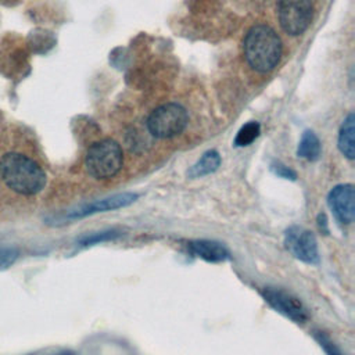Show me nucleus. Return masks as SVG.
<instances>
[{
  "instance_id": "obj_14",
  "label": "nucleus",
  "mask_w": 355,
  "mask_h": 355,
  "mask_svg": "<svg viewBox=\"0 0 355 355\" xmlns=\"http://www.w3.org/2000/svg\"><path fill=\"white\" fill-rule=\"evenodd\" d=\"M121 234L122 233L119 230H114V229L94 232V233L85 234V236L79 237L78 245L79 247H92V245H96V244H101V243H107V241H114V240L119 239Z\"/></svg>"
},
{
  "instance_id": "obj_16",
  "label": "nucleus",
  "mask_w": 355,
  "mask_h": 355,
  "mask_svg": "<svg viewBox=\"0 0 355 355\" xmlns=\"http://www.w3.org/2000/svg\"><path fill=\"white\" fill-rule=\"evenodd\" d=\"M313 337L320 345V348L326 352V355H344L341 349L334 344V341H331V338L326 336L323 331H315Z\"/></svg>"
},
{
  "instance_id": "obj_19",
  "label": "nucleus",
  "mask_w": 355,
  "mask_h": 355,
  "mask_svg": "<svg viewBox=\"0 0 355 355\" xmlns=\"http://www.w3.org/2000/svg\"><path fill=\"white\" fill-rule=\"evenodd\" d=\"M318 226H319V229H320L324 234L329 233V229H327V218H326L324 214H319V216H318Z\"/></svg>"
},
{
  "instance_id": "obj_10",
  "label": "nucleus",
  "mask_w": 355,
  "mask_h": 355,
  "mask_svg": "<svg viewBox=\"0 0 355 355\" xmlns=\"http://www.w3.org/2000/svg\"><path fill=\"white\" fill-rule=\"evenodd\" d=\"M187 248L197 258H201L212 263L225 262L230 258L229 250L222 243L215 240H207V239L190 240L187 243Z\"/></svg>"
},
{
  "instance_id": "obj_4",
  "label": "nucleus",
  "mask_w": 355,
  "mask_h": 355,
  "mask_svg": "<svg viewBox=\"0 0 355 355\" xmlns=\"http://www.w3.org/2000/svg\"><path fill=\"white\" fill-rule=\"evenodd\" d=\"M189 122L187 111L178 103H166L157 107L147 118L148 132L158 139H169L180 135Z\"/></svg>"
},
{
  "instance_id": "obj_8",
  "label": "nucleus",
  "mask_w": 355,
  "mask_h": 355,
  "mask_svg": "<svg viewBox=\"0 0 355 355\" xmlns=\"http://www.w3.org/2000/svg\"><path fill=\"white\" fill-rule=\"evenodd\" d=\"M266 304H269L276 312L291 319L295 323H306L309 319L308 309L302 301L294 294L283 290L266 287L261 291Z\"/></svg>"
},
{
  "instance_id": "obj_2",
  "label": "nucleus",
  "mask_w": 355,
  "mask_h": 355,
  "mask_svg": "<svg viewBox=\"0 0 355 355\" xmlns=\"http://www.w3.org/2000/svg\"><path fill=\"white\" fill-rule=\"evenodd\" d=\"M244 57L248 65L258 72L272 71L282 55V40L268 25L252 26L243 42Z\"/></svg>"
},
{
  "instance_id": "obj_12",
  "label": "nucleus",
  "mask_w": 355,
  "mask_h": 355,
  "mask_svg": "<svg viewBox=\"0 0 355 355\" xmlns=\"http://www.w3.org/2000/svg\"><path fill=\"white\" fill-rule=\"evenodd\" d=\"M220 165V155L215 150H209L202 154V157L187 171V176L190 179H198L214 173Z\"/></svg>"
},
{
  "instance_id": "obj_18",
  "label": "nucleus",
  "mask_w": 355,
  "mask_h": 355,
  "mask_svg": "<svg viewBox=\"0 0 355 355\" xmlns=\"http://www.w3.org/2000/svg\"><path fill=\"white\" fill-rule=\"evenodd\" d=\"M270 171L279 176V178H283V179H287V180H295L297 179V173L288 168L287 165L279 162V161H275L270 164Z\"/></svg>"
},
{
  "instance_id": "obj_17",
  "label": "nucleus",
  "mask_w": 355,
  "mask_h": 355,
  "mask_svg": "<svg viewBox=\"0 0 355 355\" xmlns=\"http://www.w3.org/2000/svg\"><path fill=\"white\" fill-rule=\"evenodd\" d=\"M19 257V251L14 247H0V270L8 269Z\"/></svg>"
},
{
  "instance_id": "obj_1",
  "label": "nucleus",
  "mask_w": 355,
  "mask_h": 355,
  "mask_svg": "<svg viewBox=\"0 0 355 355\" xmlns=\"http://www.w3.org/2000/svg\"><path fill=\"white\" fill-rule=\"evenodd\" d=\"M0 176L8 189L22 196H35L47 183L43 168L35 159L21 153H7L1 157Z\"/></svg>"
},
{
  "instance_id": "obj_6",
  "label": "nucleus",
  "mask_w": 355,
  "mask_h": 355,
  "mask_svg": "<svg viewBox=\"0 0 355 355\" xmlns=\"http://www.w3.org/2000/svg\"><path fill=\"white\" fill-rule=\"evenodd\" d=\"M279 22L291 36L304 33L312 19L311 0H279Z\"/></svg>"
},
{
  "instance_id": "obj_3",
  "label": "nucleus",
  "mask_w": 355,
  "mask_h": 355,
  "mask_svg": "<svg viewBox=\"0 0 355 355\" xmlns=\"http://www.w3.org/2000/svg\"><path fill=\"white\" fill-rule=\"evenodd\" d=\"M123 154L121 146L112 139L94 141L86 153L85 166L87 173L98 180L114 178L122 168Z\"/></svg>"
},
{
  "instance_id": "obj_7",
  "label": "nucleus",
  "mask_w": 355,
  "mask_h": 355,
  "mask_svg": "<svg viewBox=\"0 0 355 355\" xmlns=\"http://www.w3.org/2000/svg\"><path fill=\"white\" fill-rule=\"evenodd\" d=\"M284 247L294 258L304 263L318 265L320 261L315 234L301 226H290L286 230Z\"/></svg>"
},
{
  "instance_id": "obj_11",
  "label": "nucleus",
  "mask_w": 355,
  "mask_h": 355,
  "mask_svg": "<svg viewBox=\"0 0 355 355\" xmlns=\"http://www.w3.org/2000/svg\"><path fill=\"white\" fill-rule=\"evenodd\" d=\"M338 150L345 158H355V115L352 112L348 114L340 126Z\"/></svg>"
},
{
  "instance_id": "obj_9",
  "label": "nucleus",
  "mask_w": 355,
  "mask_h": 355,
  "mask_svg": "<svg viewBox=\"0 0 355 355\" xmlns=\"http://www.w3.org/2000/svg\"><path fill=\"white\" fill-rule=\"evenodd\" d=\"M327 205L341 225H351L355 218V189L351 183L334 186L327 194Z\"/></svg>"
},
{
  "instance_id": "obj_13",
  "label": "nucleus",
  "mask_w": 355,
  "mask_h": 355,
  "mask_svg": "<svg viewBox=\"0 0 355 355\" xmlns=\"http://www.w3.org/2000/svg\"><path fill=\"white\" fill-rule=\"evenodd\" d=\"M320 153L322 146L319 137L311 130L304 132L297 147V155L306 161H316L320 157Z\"/></svg>"
},
{
  "instance_id": "obj_20",
  "label": "nucleus",
  "mask_w": 355,
  "mask_h": 355,
  "mask_svg": "<svg viewBox=\"0 0 355 355\" xmlns=\"http://www.w3.org/2000/svg\"><path fill=\"white\" fill-rule=\"evenodd\" d=\"M57 355H75V352H72V351L67 349V351H61V352H58Z\"/></svg>"
},
{
  "instance_id": "obj_15",
  "label": "nucleus",
  "mask_w": 355,
  "mask_h": 355,
  "mask_svg": "<svg viewBox=\"0 0 355 355\" xmlns=\"http://www.w3.org/2000/svg\"><path fill=\"white\" fill-rule=\"evenodd\" d=\"M261 133V125L258 122H248L240 128L236 135L234 146L245 147L250 146Z\"/></svg>"
},
{
  "instance_id": "obj_5",
  "label": "nucleus",
  "mask_w": 355,
  "mask_h": 355,
  "mask_svg": "<svg viewBox=\"0 0 355 355\" xmlns=\"http://www.w3.org/2000/svg\"><path fill=\"white\" fill-rule=\"evenodd\" d=\"M137 197L139 196L136 193L112 194L110 197H104V198L94 200L92 202L82 204L79 207L71 208V209L65 211L64 214L51 215L46 220H47L49 225H62L65 222L86 218V216H90V215H94V214H98V212H108V211H115V209H119V208H125V207L133 204L137 200Z\"/></svg>"
}]
</instances>
